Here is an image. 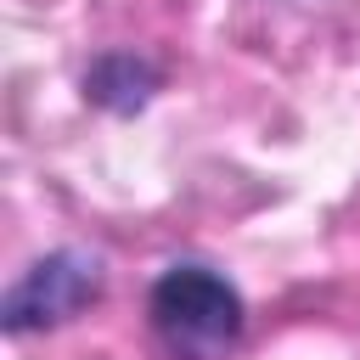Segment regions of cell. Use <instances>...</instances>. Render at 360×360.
I'll use <instances>...</instances> for the list:
<instances>
[{
  "mask_svg": "<svg viewBox=\"0 0 360 360\" xmlns=\"http://www.w3.org/2000/svg\"><path fill=\"white\" fill-rule=\"evenodd\" d=\"M146 321L169 360H225L248 326V304L219 270L169 264L146 292Z\"/></svg>",
  "mask_w": 360,
  "mask_h": 360,
  "instance_id": "6da1fadb",
  "label": "cell"
},
{
  "mask_svg": "<svg viewBox=\"0 0 360 360\" xmlns=\"http://www.w3.org/2000/svg\"><path fill=\"white\" fill-rule=\"evenodd\" d=\"M101 298V259L84 253V248H56L45 259H34L0 298V326L11 338H28V332H45V326H62L73 321L84 304Z\"/></svg>",
  "mask_w": 360,
  "mask_h": 360,
  "instance_id": "7a4b0ae2",
  "label": "cell"
},
{
  "mask_svg": "<svg viewBox=\"0 0 360 360\" xmlns=\"http://www.w3.org/2000/svg\"><path fill=\"white\" fill-rule=\"evenodd\" d=\"M84 96L107 112H141L158 96V68L135 51H101L84 73Z\"/></svg>",
  "mask_w": 360,
  "mask_h": 360,
  "instance_id": "3957f363",
  "label": "cell"
}]
</instances>
